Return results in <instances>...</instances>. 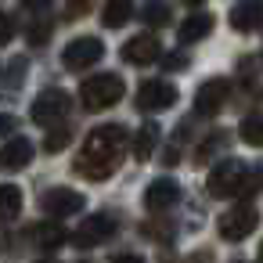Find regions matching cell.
<instances>
[{
	"mask_svg": "<svg viewBox=\"0 0 263 263\" xmlns=\"http://www.w3.org/2000/svg\"><path fill=\"white\" fill-rule=\"evenodd\" d=\"M126 141H130V134H126V126H119V123L94 126V130L87 134V141H83V152H80V159H76V170H80L83 177H90V180L112 177V173L119 170V162H123Z\"/></svg>",
	"mask_w": 263,
	"mask_h": 263,
	"instance_id": "6da1fadb",
	"label": "cell"
},
{
	"mask_svg": "<svg viewBox=\"0 0 263 263\" xmlns=\"http://www.w3.org/2000/svg\"><path fill=\"white\" fill-rule=\"evenodd\" d=\"M123 80L116 76V72H98V76H90V80H83L80 83V98H83V108L87 112H105V108H112L119 98H123Z\"/></svg>",
	"mask_w": 263,
	"mask_h": 263,
	"instance_id": "7a4b0ae2",
	"label": "cell"
},
{
	"mask_svg": "<svg viewBox=\"0 0 263 263\" xmlns=\"http://www.w3.org/2000/svg\"><path fill=\"white\" fill-rule=\"evenodd\" d=\"M249 187H252L249 170H245V162H238V159H227V162H220V166L209 173V195H216V198H231V195H241V191H249Z\"/></svg>",
	"mask_w": 263,
	"mask_h": 263,
	"instance_id": "3957f363",
	"label": "cell"
},
{
	"mask_svg": "<svg viewBox=\"0 0 263 263\" xmlns=\"http://www.w3.org/2000/svg\"><path fill=\"white\" fill-rule=\"evenodd\" d=\"M69 105H72V101H69L65 90L47 87V90H40V94L33 98L29 116H33L36 126H54V123H62V116H69Z\"/></svg>",
	"mask_w": 263,
	"mask_h": 263,
	"instance_id": "277c9868",
	"label": "cell"
},
{
	"mask_svg": "<svg viewBox=\"0 0 263 263\" xmlns=\"http://www.w3.org/2000/svg\"><path fill=\"white\" fill-rule=\"evenodd\" d=\"M101 54H105V44H101L98 36H76V40L62 51V65H65L69 72H83V69L98 65Z\"/></svg>",
	"mask_w": 263,
	"mask_h": 263,
	"instance_id": "5b68a950",
	"label": "cell"
},
{
	"mask_svg": "<svg viewBox=\"0 0 263 263\" xmlns=\"http://www.w3.org/2000/svg\"><path fill=\"white\" fill-rule=\"evenodd\" d=\"M256 223H259V213L252 205H234L220 216V238L223 241H241L256 231Z\"/></svg>",
	"mask_w": 263,
	"mask_h": 263,
	"instance_id": "8992f818",
	"label": "cell"
},
{
	"mask_svg": "<svg viewBox=\"0 0 263 263\" xmlns=\"http://www.w3.org/2000/svg\"><path fill=\"white\" fill-rule=\"evenodd\" d=\"M116 234V220L108 213H94L90 220H83L72 234V245L76 249H94V245H105L108 238Z\"/></svg>",
	"mask_w": 263,
	"mask_h": 263,
	"instance_id": "52a82bcc",
	"label": "cell"
},
{
	"mask_svg": "<svg viewBox=\"0 0 263 263\" xmlns=\"http://www.w3.org/2000/svg\"><path fill=\"white\" fill-rule=\"evenodd\" d=\"M177 101V87H170L166 80H144L137 87V108L141 112H162Z\"/></svg>",
	"mask_w": 263,
	"mask_h": 263,
	"instance_id": "ba28073f",
	"label": "cell"
},
{
	"mask_svg": "<svg viewBox=\"0 0 263 263\" xmlns=\"http://www.w3.org/2000/svg\"><path fill=\"white\" fill-rule=\"evenodd\" d=\"M83 205H87V198L72 187H54L44 195V213H51V220H65L72 213H83Z\"/></svg>",
	"mask_w": 263,
	"mask_h": 263,
	"instance_id": "9c48e42d",
	"label": "cell"
},
{
	"mask_svg": "<svg viewBox=\"0 0 263 263\" xmlns=\"http://www.w3.org/2000/svg\"><path fill=\"white\" fill-rule=\"evenodd\" d=\"M159 58H162V44L152 33H141V36L126 40V47H123V62H130V65H152Z\"/></svg>",
	"mask_w": 263,
	"mask_h": 263,
	"instance_id": "30bf717a",
	"label": "cell"
},
{
	"mask_svg": "<svg viewBox=\"0 0 263 263\" xmlns=\"http://www.w3.org/2000/svg\"><path fill=\"white\" fill-rule=\"evenodd\" d=\"M227 94H231V83H227V80H205V83L198 87V94H195V108H198L202 116H216V112L223 108Z\"/></svg>",
	"mask_w": 263,
	"mask_h": 263,
	"instance_id": "8fae6325",
	"label": "cell"
},
{
	"mask_svg": "<svg viewBox=\"0 0 263 263\" xmlns=\"http://www.w3.org/2000/svg\"><path fill=\"white\" fill-rule=\"evenodd\" d=\"M177 198H180V187L170 177H159L144 187V209H152V213H162V209L177 205Z\"/></svg>",
	"mask_w": 263,
	"mask_h": 263,
	"instance_id": "7c38bea8",
	"label": "cell"
},
{
	"mask_svg": "<svg viewBox=\"0 0 263 263\" xmlns=\"http://www.w3.org/2000/svg\"><path fill=\"white\" fill-rule=\"evenodd\" d=\"M29 162H33V141H26V137H15L0 148V170L4 173H18Z\"/></svg>",
	"mask_w": 263,
	"mask_h": 263,
	"instance_id": "4fadbf2b",
	"label": "cell"
},
{
	"mask_svg": "<svg viewBox=\"0 0 263 263\" xmlns=\"http://www.w3.org/2000/svg\"><path fill=\"white\" fill-rule=\"evenodd\" d=\"M263 26V0H241V4H234L231 11V29L238 33H252Z\"/></svg>",
	"mask_w": 263,
	"mask_h": 263,
	"instance_id": "5bb4252c",
	"label": "cell"
},
{
	"mask_svg": "<svg viewBox=\"0 0 263 263\" xmlns=\"http://www.w3.org/2000/svg\"><path fill=\"white\" fill-rule=\"evenodd\" d=\"M29 238H33L40 249H62V245L69 241V234H65V227H62L58 220H44V223L29 227Z\"/></svg>",
	"mask_w": 263,
	"mask_h": 263,
	"instance_id": "9a60e30c",
	"label": "cell"
},
{
	"mask_svg": "<svg viewBox=\"0 0 263 263\" xmlns=\"http://www.w3.org/2000/svg\"><path fill=\"white\" fill-rule=\"evenodd\" d=\"M209 33H213V15H191V18H184V22H180V29H177V36H180L184 44L205 40Z\"/></svg>",
	"mask_w": 263,
	"mask_h": 263,
	"instance_id": "2e32d148",
	"label": "cell"
},
{
	"mask_svg": "<svg viewBox=\"0 0 263 263\" xmlns=\"http://www.w3.org/2000/svg\"><path fill=\"white\" fill-rule=\"evenodd\" d=\"M130 15H134V0H108L105 11H101V22L108 29H119V26L130 22Z\"/></svg>",
	"mask_w": 263,
	"mask_h": 263,
	"instance_id": "e0dca14e",
	"label": "cell"
},
{
	"mask_svg": "<svg viewBox=\"0 0 263 263\" xmlns=\"http://www.w3.org/2000/svg\"><path fill=\"white\" fill-rule=\"evenodd\" d=\"M155 144H159V126H155V123H144V126L137 130V137H134V159L148 162V155L155 152Z\"/></svg>",
	"mask_w": 263,
	"mask_h": 263,
	"instance_id": "ac0fdd59",
	"label": "cell"
},
{
	"mask_svg": "<svg viewBox=\"0 0 263 263\" xmlns=\"http://www.w3.org/2000/svg\"><path fill=\"white\" fill-rule=\"evenodd\" d=\"M22 213V191L15 184H0V220H15Z\"/></svg>",
	"mask_w": 263,
	"mask_h": 263,
	"instance_id": "d6986e66",
	"label": "cell"
},
{
	"mask_svg": "<svg viewBox=\"0 0 263 263\" xmlns=\"http://www.w3.org/2000/svg\"><path fill=\"white\" fill-rule=\"evenodd\" d=\"M241 141L252 144V148H263V116H245L241 126H238Z\"/></svg>",
	"mask_w": 263,
	"mask_h": 263,
	"instance_id": "ffe728a7",
	"label": "cell"
},
{
	"mask_svg": "<svg viewBox=\"0 0 263 263\" xmlns=\"http://www.w3.org/2000/svg\"><path fill=\"white\" fill-rule=\"evenodd\" d=\"M170 22V8L166 4H148L144 8V26H166Z\"/></svg>",
	"mask_w": 263,
	"mask_h": 263,
	"instance_id": "44dd1931",
	"label": "cell"
},
{
	"mask_svg": "<svg viewBox=\"0 0 263 263\" xmlns=\"http://www.w3.org/2000/svg\"><path fill=\"white\" fill-rule=\"evenodd\" d=\"M51 40V22H36V26H29V44L33 47H44Z\"/></svg>",
	"mask_w": 263,
	"mask_h": 263,
	"instance_id": "7402d4cb",
	"label": "cell"
},
{
	"mask_svg": "<svg viewBox=\"0 0 263 263\" xmlns=\"http://www.w3.org/2000/svg\"><path fill=\"white\" fill-rule=\"evenodd\" d=\"M69 137H72L69 130H54V134L47 137V144H44V148H47V152H58V148H65V144H69Z\"/></svg>",
	"mask_w": 263,
	"mask_h": 263,
	"instance_id": "603a6c76",
	"label": "cell"
},
{
	"mask_svg": "<svg viewBox=\"0 0 263 263\" xmlns=\"http://www.w3.org/2000/svg\"><path fill=\"white\" fill-rule=\"evenodd\" d=\"M15 36V18L11 15H0V44H8Z\"/></svg>",
	"mask_w": 263,
	"mask_h": 263,
	"instance_id": "cb8c5ba5",
	"label": "cell"
},
{
	"mask_svg": "<svg viewBox=\"0 0 263 263\" xmlns=\"http://www.w3.org/2000/svg\"><path fill=\"white\" fill-rule=\"evenodd\" d=\"M166 69H170V72L187 69V54H170V58H166Z\"/></svg>",
	"mask_w": 263,
	"mask_h": 263,
	"instance_id": "d4e9b609",
	"label": "cell"
},
{
	"mask_svg": "<svg viewBox=\"0 0 263 263\" xmlns=\"http://www.w3.org/2000/svg\"><path fill=\"white\" fill-rule=\"evenodd\" d=\"M112 263H144V259L134 256V252H119V256H112Z\"/></svg>",
	"mask_w": 263,
	"mask_h": 263,
	"instance_id": "484cf974",
	"label": "cell"
},
{
	"mask_svg": "<svg viewBox=\"0 0 263 263\" xmlns=\"http://www.w3.org/2000/svg\"><path fill=\"white\" fill-rule=\"evenodd\" d=\"M22 4H26V8H33V11H44V8H51V4H54V0H22Z\"/></svg>",
	"mask_w": 263,
	"mask_h": 263,
	"instance_id": "4316f807",
	"label": "cell"
},
{
	"mask_svg": "<svg viewBox=\"0 0 263 263\" xmlns=\"http://www.w3.org/2000/svg\"><path fill=\"white\" fill-rule=\"evenodd\" d=\"M11 130H15V119H11V116H0V137L11 134Z\"/></svg>",
	"mask_w": 263,
	"mask_h": 263,
	"instance_id": "83f0119b",
	"label": "cell"
},
{
	"mask_svg": "<svg viewBox=\"0 0 263 263\" xmlns=\"http://www.w3.org/2000/svg\"><path fill=\"white\" fill-rule=\"evenodd\" d=\"M184 4H191V8H198V4H205V0H184Z\"/></svg>",
	"mask_w": 263,
	"mask_h": 263,
	"instance_id": "f1b7e54d",
	"label": "cell"
},
{
	"mask_svg": "<svg viewBox=\"0 0 263 263\" xmlns=\"http://www.w3.org/2000/svg\"><path fill=\"white\" fill-rule=\"evenodd\" d=\"M259 263H263V245H259Z\"/></svg>",
	"mask_w": 263,
	"mask_h": 263,
	"instance_id": "f546056e",
	"label": "cell"
},
{
	"mask_svg": "<svg viewBox=\"0 0 263 263\" xmlns=\"http://www.w3.org/2000/svg\"><path fill=\"white\" fill-rule=\"evenodd\" d=\"M44 263H51V259H44Z\"/></svg>",
	"mask_w": 263,
	"mask_h": 263,
	"instance_id": "4dcf8cb0",
	"label": "cell"
},
{
	"mask_svg": "<svg viewBox=\"0 0 263 263\" xmlns=\"http://www.w3.org/2000/svg\"><path fill=\"white\" fill-rule=\"evenodd\" d=\"M238 263H241V259H238Z\"/></svg>",
	"mask_w": 263,
	"mask_h": 263,
	"instance_id": "1f68e13d",
	"label": "cell"
}]
</instances>
